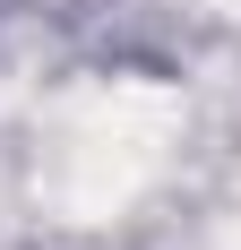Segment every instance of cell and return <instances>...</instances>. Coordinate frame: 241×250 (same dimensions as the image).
Returning a JSON list of instances; mask_svg holds the SVG:
<instances>
[{"mask_svg": "<svg viewBox=\"0 0 241 250\" xmlns=\"http://www.w3.org/2000/svg\"><path fill=\"white\" fill-rule=\"evenodd\" d=\"M172 138H181V95L155 86V78H120V86L86 95L69 121H60L52 155H43V199H52V216H69V225L120 216L146 181L164 173Z\"/></svg>", "mask_w": 241, "mask_h": 250, "instance_id": "1", "label": "cell"}]
</instances>
